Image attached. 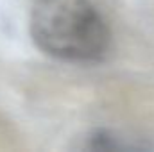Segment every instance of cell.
Here are the masks:
<instances>
[{
  "label": "cell",
  "mask_w": 154,
  "mask_h": 152,
  "mask_svg": "<svg viewBox=\"0 0 154 152\" xmlns=\"http://www.w3.org/2000/svg\"><path fill=\"white\" fill-rule=\"evenodd\" d=\"M29 29L41 52L70 63H97L111 43L109 27L91 0H32Z\"/></svg>",
  "instance_id": "cell-1"
}]
</instances>
